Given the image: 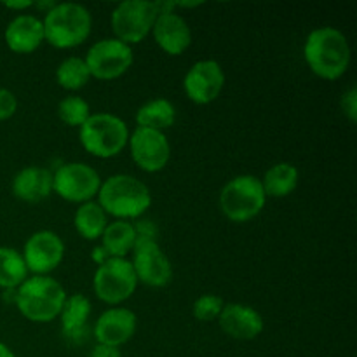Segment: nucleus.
I'll list each match as a JSON object with an SVG mask.
<instances>
[{"label": "nucleus", "instance_id": "f257e3e1", "mask_svg": "<svg viewBox=\"0 0 357 357\" xmlns=\"http://www.w3.org/2000/svg\"><path fill=\"white\" fill-rule=\"evenodd\" d=\"M303 58L314 75L324 80H337L351 65V45L338 28L321 26L307 35Z\"/></svg>", "mask_w": 357, "mask_h": 357}, {"label": "nucleus", "instance_id": "f03ea898", "mask_svg": "<svg viewBox=\"0 0 357 357\" xmlns=\"http://www.w3.org/2000/svg\"><path fill=\"white\" fill-rule=\"evenodd\" d=\"M98 204L107 216L117 220H139L152 206V194L149 187L131 174H114L101 181L98 192Z\"/></svg>", "mask_w": 357, "mask_h": 357}, {"label": "nucleus", "instance_id": "7ed1b4c3", "mask_svg": "<svg viewBox=\"0 0 357 357\" xmlns=\"http://www.w3.org/2000/svg\"><path fill=\"white\" fill-rule=\"evenodd\" d=\"M66 291L49 275H31L16 289L14 305L31 323H51L59 317Z\"/></svg>", "mask_w": 357, "mask_h": 357}, {"label": "nucleus", "instance_id": "20e7f679", "mask_svg": "<svg viewBox=\"0 0 357 357\" xmlns=\"http://www.w3.org/2000/svg\"><path fill=\"white\" fill-rule=\"evenodd\" d=\"M45 42L56 49H73L84 44L91 35L93 16L87 7L75 2L54 3L45 13L44 20Z\"/></svg>", "mask_w": 357, "mask_h": 357}, {"label": "nucleus", "instance_id": "39448f33", "mask_svg": "<svg viewBox=\"0 0 357 357\" xmlns=\"http://www.w3.org/2000/svg\"><path fill=\"white\" fill-rule=\"evenodd\" d=\"M80 145L98 159H112L128 146L129 129L121 117L108 112L93 114L79 128Z\"/></svg>", "mask_w": 357, "mask_h": 357}, {"label": "nucleus", "instance_id": "423d86ee", "mask_svg": "<svg viewBox=\"0 0 357 357\" xmlns=\"http://www.w3.org/2000/svg\"><path fill=\"white\" fill-rule=\"evenodd\" d=\"M267 195L260 178L253 174H241L227 181L220 192V209L227 220L234 223H246L257 218L265 208Z\"/></svg>", "mask_w": 357, "mask_h": 357}, {"label": "nucleus", "instance_id": "0eeeda50", "mask_svg": "<svg viewBox=\"0 0 357 357\" xmlns=\"http://www.w3.org/2000/svg\"><path fill=\"white\" fill-rule=\"evenodd\" d=\"M136 279L132 264L126 258H108L98 265L93 278L94 295L108 305H121L136 291Z\"/></svg>", "mask_w": 357, "mask_h": 357}, {"label": "nucleus", "instance_id": "6e6552de", "mask_svg": "<svg viewBox=\"0 0 357 357\" xmlns=\"http://www.w3.org/2000/svg\"><path fill=\"white\" fill-rule=\"evenodd\" d=\"M159 10L155 2L145 0H126L121 2L112 13V28L115 38L124 44H139L152 33Z\"/></svg>", "mask_w": 357, "mask_h": 357}, {"label": "nucleus", "instance_id": "1a4fd4ad", "mask_svg": "<svg viewBox=\"0 0 357 357\" xmlns=\"http://www.w3.org/2000/svg\"><path fill=\"white\" fill-rule=\"evenodd\" d=\"M101 187V178L94 167L84 162H66L52 173V192L63 201L84 204L93 201Z\"/></svg>", "mask_w": 357, "mask_h": 357}, {"label": "nucleus", "instance_id": "9d476101", "mask_svg": "<svg viewBox=\"0 0 357 357\" xmlns=\"http://www.w3.org/2000/svg\"><path fill=\"white\" fill-rule=\"evenodd\" d=\"M84 61L91 77L98 80H115L131 68L135 54L131 45L119 38H103L91 45Z\"/></svg>", "mask_w": 357, "mask_h": 357}, {"label": "nucleus", "instance_id": "9b49d317", "mask_svg": "<svg viewBox=\"0 0 357 357\" xmlns=\"http://www.w3.org/2000/svg\"><path fill=\"white\" fill-rule=\"evenodd\" d=\"M132 268L138 282L150 288H164L173 279V265L157 241H136Z\"/></svg>", "mask_w": 357, "mask_h": 357}, {"label": "nucleus", "instance_id": "f8f14e48", "mask_svg": "<svg viewBox=\"0 0 357 357\" xmlns=\"http://www.w3.org/2000/svg\"><path fill=\"white\" fill-rule=\"evenodd\" d=\"M21 257L28 272L33 275H47L56 271L65 258V243L52 230H38L26 239Z\"/></svg>", "mask_w": 357, "mask_h": 357}, {"label": "nucleus", "instance_id": "ddd939ff", "mask_svg": "<svg viewBox=\"0 0 357 357\" xmlns=\"http://www.w3.org/2000/svg\"><path fill=\"white\" fill-rule=\"evenodd\" d=\"M128 145L136 166L146 173H159L169 162L171 145L162 131L136 128L129 135Z\"/></svg>", "mask_w": 357, "mask_h": 357}, {"label": "nucleus", "instance_id": "4468645a", "mask_svg": "<svg viewBox=\"0 0 357 357\" xmlns=\"http://www.w3.org/2000/svg\"><path fill=\"white\" fill-rule=\"evenodd\" d=\"M225 72L215 59H201L185 73L183 91L195 105H209L222 94Z\"/></svg>", "mask_w": 357, "mask_h": 357}, {"label": "nucleus", "instance_id": "2eb2a0df", "mask_svg": "<svg viewBox=\"0 0 357 357\" xmlns=\"http://www.w3.org/2000/svg\"><path fill=\"white\" fill-rule=\"evenodd\" d=\"M138 317L126 307H112L105 310L93 326V335L98 345L119 349L128 344L136 333Z\"/></svg>", "mask_w": 357, "mask_h": 357}, {"label": "nucleus", "instance_id": "dca6fc26", "mask_svg": "<svg viewBox=\"0 0 357 357\" xmlns=\"http://www.w3.org/2000/svg\"><path fill=\"white\" fill-rule=\"evenodd\" d=\"M223 333L236 340H253L264 331V317L257 309L244 303H225L218 316Z\"/></svg>", "mask_w": 357, "mask_h": 357}, {"label": "nucleus", "instance_id": "f3484780", "mask_svg": "<svg viewBox=\"0 0 357 357\" xmlns=\"http://www.w3.org/2000/svg\"><path fill=\"white\" fill-rule=\"evenodd\" d=\"M152 35L157 45L169 56H180L190 47L192 31L183 16L176 13H162L153 23Z\"/></svg>", "mask_w": 357, "mask_h": 357}, {"label": "nucleus", "instance_id": "a211bd4d", "mask_svg": "<svg viewBox=\"0 0 357 357\" xmlns=\"http://www.w3.org/2000/svg\"><path fill=\"white\" fill-rule=\"evenodd\" d=\"M91 310L93 307L87 296L79 293L66 296L65 305L59 312V319H61V333L68 344L84 345L89 340Z\"/></svg>", "mask_w": 357, "mask_h": 357}, {"label": "nucleus", "instance_id": "6ab92c4d", "mask_svg": "<svg viewBox=\"0 0 357 357\" xmlns=\"http://www.w3.org/2000/svg\"><path fill=\"white\" fill-rule=\"evenodd\" d=\"M6 44L16 54H30L45 42L44 24L33 14H17L6 28Z\"/></svg>", "mask_w": 357, "mask_h": 357}, {"label": "nucleus", "instance_id": "aec40b11", "mask_svg": "<svg viewBox=\"0 0 357 357\" xmlns=\"http://www.w3.org/2000/svg\"><path fill=\"white\" fill-rule=\"evenodd\" d=\"M14 197L24 202H40L47 199L52 192V173L47 167L28 166L23 167L14 176L13 185Z\"/></svg>", "mask_w": 357, "mask_h": 357}, {"label": "nucleus", "instance_id": "412c9836", "mask_svg": "<svg viewBox=\"0 0 357 357\" xmlns=\"http://www.w3.org/2000/svg\"><path fill=\"white\" fill-rule=\"evenodd\" d=\"M135 121L136 128L155 129V131L164 132V129L171 128L176 121V108L166 98H157V100L146 101L138 108Z\"/></svg>", "mask_w": 357, "mask_h": 357}, {"label": "nucleus", "instance_id": "4be33fe9", "mask_svg": "<svg viewBox=\"0 0 357 357\" xmlns=\"http://www.w3.org/2000/svg\"><path fill=\"white\" fill-rule=\"evenodd\" d=\"M300 173L293 164L289 162H279L274 164L271 169L265 173L261 178V187L267 197L282 199L288 197L289 194L296 190L298 187Z\"/></svg>", "mask_w": 357, "mask_h": 357}, {"label": "nucleus", "instance_id": "5701e85b", "mask_svg": "<svg viewBox=\"0 0 357 357\" xmlns=\"http://www.w3.org/2000/svg\"><path fill=\"white\" fill-rule=\"evenodd\" d=\"M136 243V232L131 222L126 220H115L108 223L101 236V246L105 248L110 258H126L131 253Z\"/></svg>", "mask_w": 357, "mask_h": 357}, {"label": "nucleus", "instance_id": "b1692460", "mask_svg": "<svg viewBox=\"0 0 357 357\" xmlns=\"http://www.w3.org/2000/svg\"><path fill=\"white\" fill-rule=\"evenodd\" d=\"M73 225L80 237H84L86 241H98L101 239L105 229H107L108 216L96 201L84 202L75 211Z\"/></svg>", "mask_w": 357, "mask_h": 357}, {"label": "nucleus", "instance_id": "393cba45", "mask_svg": "<svg viewBox=\"0 0 357 357\" xmlns=\"http://www.w3.org/2000/svg\"><path fill=\"white\" fill-rule=\"evenodd\" d=\"M28 279L23 257L14 248H0V288L17 289Z\"/></svg>", "mask_w": 357, "mask_h": 357}, {"label": "nucleus", "instance_id": "a878e982", "mask_svg": "<svg viewBox=\"0 0 357 357\" xmlns=\"http://www.w3.org/2000/svg\"><path fill=\"white\" fill-rule=\"evenodd\" d=\"M89 68H87L84 58H79V56L63 59L58 68H56V80L66 91L82 89L89 82Z\"/></svg>", "mask_w": 357, "mask_h": 357}, {"label": "nucleus", "instance_id": "bb28decb", "mask_svg": "<svg viewBox=\"0 0 357 357\" xmlns=\"http://www.w3.org/2000/svg\"><path fill=\"white\" fill-rule=\"evenodd\" d=\"M93 115L89 103L77 94H70L58 105V117L70 128H80Z\"/></svg>", "mask_w": 357, "mask_h": 357}, {"label": "nucleus", "instance_id": "cd10ccee", "mask_svg": "<svg viewBox=\"0 0 357 357\" xmlns=\"http://www.w3.org/2000/svg\"><path fill=\"white\" fill-rule=\"evenodd\" d=\"M223 307H225V302H223V298H220V296L202 295L194 302L192 314H194V317L197 321L208 323V321L218 319V316L222 314Z\"/></svg>", "mask_w": 357, "mask_h": 357}, {"label": "nucleus", "instance_id": "c85d7f7f", "mask_svg": "<svg viewBox=\"0 0 357 357\" xmlns=\"http://www.w3.org/2000/svg\"><path fill=\"white\" fill-rule=\"evenodd\" d=\"M17 110V98L13 91L0 87V121H7Z\"/></svg>", "mask_w": 357, "mask_h": 357}, {"label": "nucleus", "instance_id": "c756f323", "mask_svg": "<svg viewBox=\"0 0 357 357\" xmlns=\"http://www.w3.org/2000/svg\"><path fill=\"white\" fill-rule=\"evenodd\" d=\"M132 227H135L136 241H157L159 229L150 220H138L136 223H132Z\"/></svg>", "mask_w": 357, "mask_h": 357}, {"label": "nucleus", "instance_id": "7c9ffc66", "mask_svg": "<svg viewBox=\"0 0 357 357\" xmlns=\"http://www.w3.org/2000/svg\"><path fill=\"white\" fill-rule=\"evenodd\" d=\"M342 112L344 115H347V119L351 122L357 121V89L351 87L347 93L342 96Z\"/></svg>", "mask_w": 357, "mask_h": 357}, {"label": "nucleus", "instance_id": "2f4dec72", "mask_svg": "<svg viewBox=\"0 0 357 357\" xmlns=\"http://www.w3.org/2000/svg\"><path fill=\"white\" fill-rule=\"evenodd\" d=\"M89 357H122V354L119 349L105 347V345H96V347L91 351Z\"/></svg>", "mask_w": 357, "mask_h": 357}, {"label": "nucleus", "instance_id": "473e14b6", "mask_svg": "<svg viewBox=\"0 0 357 357\" xmlns=\"http://www.w3.org/2000/svg\"><path fill=\"white\" fill-rule=\"evenodd\" d=\"M91 258H93L94 264L101 265V264H105V261H107L108 258H110V255H108L107 251H105L103 246H96L93 250V253H91Z\"/></svg>", "mask_w": 357, "mask_h": 357}, {"label": "nucleus", "instance_id": "72a5a7b5", "mask_svg": "<svg viewBox=\"0 0 357 357\" xmlns=\"http://www.w3.org/2000/svg\"><path fill=\"white\" fill-rule=\"evenodd\" d=\"M35 3L30 2V0H24V2H3V7L10 10H24V9H30L33 7Z\"/></svg>", "mask_w": 357, "mask_h": 357}, {"label": "nucleus", "instance_id": "f704fd0d", "mask_svg": "<svg viewBox=\"0 0 357 357\" xmlns=\"http://www.w3.org/2000/svg\"><path fill=\"white\" fill-rule=\"evenodd\" d=\"M0 357H16V356H14V352L10 351L6 344H2V342H0Z\"/></svg>", "mask_w": 357, "mask_h": 357}]
</instances>
